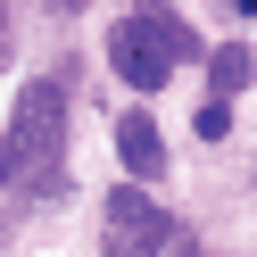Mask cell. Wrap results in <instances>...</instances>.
<instances>
[{
	"mask_svg": "<svg viewBox=\"0 0 257 257\" xmlns=\"http://www.w3.org/2000/svg\"><path fill=\"white\" fill-rule=\"evenodd\" d=\"M58 158H67V91L58 83H25L17 116H9V150H0V174L25 191L58 183Z\"/></svg>",
	"mask_w": 257,
	"mask_h": 257,
	"instance_id": "1",
	"label": "cell"
},
{
	"mask_svg": "<svg viewBox=\"0 0 257 257\" xmlns=\"http://www.w3.org/2000/svg\"><path fill=\"white\" fill-rule=\"evenodd\" d=\"M174 58H191V34L174 17H124L116 34H108V67H116L133 91H158L174 75Z\"/></svg>",
	"mask_w": 257,
	"mask_h": 257,
	"instance_id": "2",
	"label": "cell"
},
{
	"mask_svg": "<svg viewBox=\"0 0 257 257\" xmlns=\"http://www.w3.org/2000/svg\"><path fill=\"white\" fill-rule=\"evenodd\" d=\"M174 224L158 216V199L150 191H108V257H158V240H166Z\"/></svg>",
	"mask_w": 257,
	"mask_h": 257,
	"instance_id": "3",
	"label": "cell"
},
{
	"mask_svg": "<svg viewBox=\"0 0 257 257\" xmlns=\"http://www.w3.org/2000/svg\"><path fill=\"white\" fill-rule=\"evenodd\" d=\"M116 158H124V174L133 183H150V174H166V141H158V116H116Z\"/></svg>",
	"mask_w": 257,
	"mask_h": 257,
	"instance_id": "4",
	"label": "cell"
},
{
	"mask_svg": "<svg viewBox=\"0 0 257 257\" xmlns=\"http://www.w3.org/2000/svg\"><path fill=\"white\" fill-rule=\"evenodd\" d=\"M207 75H216V100H240V91L257 83V58L240 50V42H224V50L207 58Z\"/></svg>",
	"mask_w": 257,
	"mask_h": 257,
	"instance_id": "5",
	"label": "cell"
},
{
	"mask_svg": "<svg viewBox=\"0 0 257 257\" xmlns=\"http://www.w3.org/2000/svg\"><path fill=\"white\" fill-rule=\"evenodd\" d=\"M199 133H207V141L232 133V100H207V108H199Z\"/></svg>",
	"mask_w": 257,
	"mask_h": 257,
	"instance_id": "6",
	"label": "cell"
},
{
	"mask_svg": "<svg viewBox=\"0 0 257 257\" xmlns=\"http://www.w3.org/2000/svg\"><path fill=\"white\" fill-rule=\"evenodd\" d=\"M158 257H199V240H191V232H183V224H174V232H166V240H158Z\"/></svg>",
	"mask_w": 257,
	"mask_h": 257,
	"instance_id": "7",
	"label": "cell"
},
{
	"mask_svg": "<svg viewBox=\"0 0 257 257\" xmlns=\"http://www.w3.org/2000/svg\"><path fill=\"white\" fill-rule=\"evenodd\" d=\"M50 9H83V0H50Z\"/></svg>",
	"mask_w": 257,
	"mask_h": 257,
	"instance_id": "8",
	"label": "cell"
},
{
	"mask_svg": "<svg viewBox=\"0 0 257 257\" xmlns=\"http://www.w3.org/2000/svg\"><path fill=\"white\" fill-rule=\"evenodd\" d=\"M240 9H249V17H257V0H240Z\"/></svg>",
	"mask_w": 257,
	"mask_h": 257,
	"instance_id": "9",
	"label": "cell"
}]
</instances>
